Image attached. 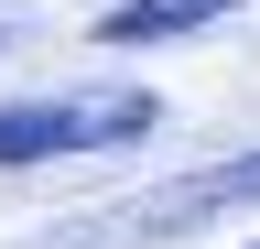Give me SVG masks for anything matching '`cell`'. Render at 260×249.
Listing matches in <instances>:
<instances>
[{
	"label": "cell",
	"instance_id": "cell-1",
	"mask_svg": "<svg viewBox=\"0 0 260 249\" xmlns=\"http://www.w3.org/2000/svg\"><path fill=\"white\" fill-rule=\"evenodd\" d=\"M162 98L152 87H76V98H11L0 109V163H65V152H109V141H152Z\"/></svg>",
	"mask_w": 260,
	"mask_h": 249
},
{
	"label": "cell",
	"instance_id": "cell-2",
	"mask_svg": "<svg viewBox=\"0 0 260 249\" xmlns=\"http://www.w3.org/2000/svg\"><path fill=\"white\" fill-rule=\"evenodd\" d=\"M217 206H260V152H239V163H206V173H184V184H152L141 206L87 217L76 238H174V228H195V217H217Z\"/></svg>",
	"mask_w": 260,
	"mask_h": 249
},
{
	"label": "cell",
	"instance_id": "cell-3",
	"mask_svg": "<svg viewBox=\"0 0 260 249\" xmlns=\"http://www.w3.org/2000/svg\"><path fill=\"white\" fill-rule=\"evenodd\" d=\"M239 0H130V11L98 22V44H174V33H206V22H228Z\"/></svg>",
	"mask_w": 260,
	"mask_h": 249
}]
</instances>
